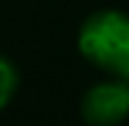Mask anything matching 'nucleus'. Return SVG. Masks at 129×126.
<instances>
[{"label":"nucleus","mask_w":129,"mask_h":126,"mask_svg":"<svg viewBox=\"0 0 129 126\" xmlns=\"http://www.w3.org/2000/svg\"><path fill=\"white\" fill-rule=\"evenodd\" d=\"M79 55L113 79L129 82V13L100 8L90 13L77 34Z\"/></svg>","instance_id":"nucleus-1"},{"label":"nucleus","mask_w":129,"mask_h":126,"mask_svg":"<svg viewBox=\"0 0 129 126\" xmlns=\"http://www.w3.org/2000/svg\"><path fill=\"white\" fill-rule=\"evenodd\" d=\"M79 116L87 126H119L129 118V82H98L82 95Z\"/></svg>","instance_id":"nucleus-2"},{"label":"nucleus","mask_w":129,"mask_h":126,"mask_svg":"<svg viewBox=\"0 0 129 126\" xmlns=\"http://www.w3.org/2000/svg\"><path fill=\"white\" fill-rule=\"evenodd\" d=\"M19 84H21V76H19L16 63L8 55L0 53V113L13 102L16 92H19Z\"/></svg>","instance_id":"nucleus-3"}]
</instances>
